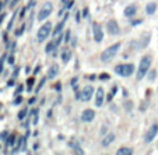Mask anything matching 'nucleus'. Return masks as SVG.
<instances>
[{"label": "nucleus", "mask_w": 158, "mask_h": 155, "mask_svg": "<svg viewBox=\"0 0 158 155\" xmlns=\"http://www.w3.org/2000/svg\"><path fill=\"white\" fill-rule=\"evenodd\" d=\"M119 49H120V42H116V43H113L112 46L106 48L105 51L101 53V60H102L104 63L111 62V60L116 56V53L119 52Z\"/></svg>", "instance_id": "obj_1"}, {"label": "nucleus", "mask_w": 158, "mask_h": 155, "mask_svg": "<svg viewBox=\"0 0 158 155\" xmlns=\"http://www.w3.org/2000/svg\"><path fill=\"white\" fill-rule=\"evenodd\" d=\"M150 66H151V57L150 56H144V57H141V60H140V66H139V70H137V81H140L143 77L147 76V73H148V70H150Z\"/></svg>", "instance_id": "obj_2"}, {"label": "nucleus", "mask_w": 158, "mask_h": 155, "mask_svg": "<svg viewBox=\"0 0 158 155\" xmlns=\"http://www.w3.org/2000/svg\"><path fill=\"white\" fill-rule=\"evenodd\" d=\"M116 74L120 77H129L134 73V65L132 63H123V65H118L115 67Z\"/></svg>", "instance_id": "obj_3"}, {"label": "nucleus", "mask_w": 158, "mask_h": 155, "mask_svg": "<svg viewBox=\"0 0 158 155\" xmlns=\"http://www.w3.org/2000/svg\"><path fill=\"white\" fill-rule=\"evenodd\" d=\"M51 32H52V24H51V23H45V24L39 28L38 34H37L38 42H43L45 39L51 35Z\"/></svg>", "instance_id": "obj_4"}, {"label": "nucleus", "mask_w": 158, "mask_h": 155, "mask_svg": "<svg viewBox=\"0 0 158 155\" xmlns=\"http://www.w3.org/2000/svg\"><path fill=\"white\" fill-rule=\"evenodd\" d=\"M52 10H53L52 3H51V1H46V3L42 6L39 13H38V20H39V21H43L45 18H48V17L52 14Z\"/></svg>", "instance_id": "obj_5"}, {"label": "nucleus", "mask_w": 158, "mask_h": 155, "mask_svg": "<svg viewBox=\"0 0 158 155\" xmlns=\"http://www.w3.org/2000/svg\"><path fill=\"white\" fill-rule=\"evenodd\" d=\"M157 134H158V124H157V123H155V124H151V126H150V129L147 130V133H145L144 141L147 142V144H150V142L157 137Z\"/></svg>", "instance_id": "obj_6"}, {"label": "nucleus", "mask_w": 158, "mask_h": 155, "mask_svg": "<svg viewBox=\"0 0 158 155\" xmlns=\"http://www.w3.org/2000/svg\"><path fill=\"white\" fill-rule=\"evenodd\" d=\"M94 87L92 85H85L83 91H81V101H84V102H88L90 99L92 98V95H94Z\"/></svg>", "instance_id": "obj_7"}, {"label": "nucleus", "mask_w": 158, "mask_h": 155, "mask_svg": "<svg viewBox=\"0 0 158 155\" xmlns=\"http://www.w3.org/2000/svg\"><path fill=\"white\" fill-rule=\"evenodd\" d=\"M106 31H108V34H111V35H118L120 28H119L118 23H116L115 20H109V21L106 23Z\"/></svg>", "instance_id": "obj_8"}, {"label": "nucleus", "mask_w": 158, "mask_h": 155, "mask_svg": "<svg viewBox=\"0 0 158 155\" xmlns=\"http://www.w3.org/2000/svg\"><path fill=\"white\" fill-rule=\"evenodd\" d=\"M92 34H94V39L97 42H101L102 38H104V32H102V28L99 24H92Z\"/></svg>", "instance_id": "obj_9"}, {"label": "nucleus", "mask_w": 158, "mask_h": 155, "mask_svg": "<svg viewBox=\"0 0 158 155\" xmlns=\"http://www.w3.org/2000/svg\"><path fill=\"white\" fill-rule=\"evenodd\" d=\"M94 117H95V112L92 109H85L81 115V120L85 122V123H90V122L94 120Z\"/></svg>", "instance_id": "obj_10"}, {"label": "nucleus", "mask_w": 158, "mask_h": 155, "mask_svg": "<svg viewBox=\"0 0 158 155\" xmlns=\"http://www.w3.org/2000/svg\"><path fill=\"white\" fill-rule=\"evenodd\" d=\"M104 95H105V92L99 87V88L97 90V96H95V106H97V108H101V106H102V103H104Z\"/></svg>", "instance_id": "obj_11"}, {"label": "nucleus", "mask_w": 158, "mask_h": 155, "mask_svg": "<svg viewBox=\"0 0 158 155\" xmlns=\"http://www.w3.org/2000/svg\"><path fill=\"white\" fill-rule=\"evenodd\" d=\"M113 140H115V134H113V133H109V134L104 136V138H102V141H101V145H102V147H109V145L113 142Z\"/></svg>", "instance_id": "obj_12"}, {"label": "nucleus", "mask_w": 158, "mask_h": 155, "mask_svg": "<svg viewBox=\"0 0 158 155\" xmlns=\"http://www.w3.org/2000/svg\"><path fill=\"white\" fill-rule=\"evenodd\" d=\"M136 11H137L136 6H134V4H132V6H127V7L125 9L123 14H125V17H133V15L136 14Z\"/></svg>", "instance_id": "obj_13"}, {"label": "nucleus", "mask_w": 158, "mask_h": 155, "mask_svg": "<svg viewBox=\"0 0 158 155\" xmlns=\"http://www.w3.org/2000/svg\"><path fill=\"white\" fill-rule=\"evenodd\" d=\"M148 41H150V34H147V35H143V38L140 39V42L137 43V49L140 51V49H143L147 46V43H148Z\"/></svg>", "instance_id": "obj_14"}, {"label": "nucleus", "mask_w": 158, "mask_h": 155, "mask_svg": "<svg viewBox=\"0 0 158 155\" xmlns=\"http://www.w3.org/2000/svg\"><path fill=\"white\" fill-rule=\"evenodd\" d=\"M67 18H69V14H66V17L63 18V21H62V23H59V24L56 25V28H55V31H53V35H55V37L60 34V31H62V29H63V27H65V23L67 21Z\"/></svg>", "instance_id": "obj_15"}, {"label": "nucleus", "mask_w": 158, "mask_h": 155, "mask_svg": "<svg viewBox=\"0 0 158 155\" xmlns=\"http://www.w3.org/2000/svg\"><path fill=\"white\" fill-rule=\"evenodd\" d=\"M57 73H59V66L57 65H53L51 66V69H49V71H48V78H55L57 76Z\"/></svg>", "instance_id": "obj_16"}, {"label": "nucleus", "mask_w": 158, "mask_h": 155, "mask_svg": "<svg viewBox=\"0 0 158 155\" xmlns=\"http://www.w3.org/2000/svg\"><path fill=\"white\" fill-rule=\"evenodd\" d=\"M155 10H157V3H148V4L145 6V13L148 14V15L154 14Z\"/></svg>", "instance_id": "obj_17"}, {"label": "nucleus", "mask_w": 158, "mask_h": 155, "mask_svg": "<svg viewBox=\"0 0 158 155\" xmlns=\"http://www.w3.org/2000/svg\"><path fill=\"white\" fill-rule=\"evenodd\" d=\"M70 57H71V51L65 49L63 53H62V62H63V63H67V62L70 60Z\"/></svg>", "instance_id": "obj_18"}, {"label": "nucleus", "mask_w": 158, "mask_h": 155, "mask_svg": "<svg viewBox=\"0 0 158 155\" xmlns=\"http://www.w3.org/2000/svg\"><path fill=\"white\" fill-rule=\"evenodd\" d=\"M118 154L119 155H132L133 154V150L132 148H127V147H122L118 150Z\"/></svg>", "instance_id": "obj_19"}, {"label": "nucleus", "mask_w": 158, "mask_h": 155, "mask_svg": "<svg viewBox=\"0 0 158 155\" xmlns=\"http://www.w3.org/2000/svg\"><path fill=\"white\" fill-rule=\"evenodd\" d=\"M57 46H56V43H55V41H52V42H49L48 45H46V48H45V52L46 53H51L52 51H55Z\"/></svg>", "instance_id": "obj_20"}, {"label": "nucleus", "mask_w": 158, "mask_h": 155, "mask_svg": "<svg viewBox=\"0 0 158 155\" xmlns=\"http://www.w3.org/2000/svg\"><path fill=\"white\" fill-rule=\"evenodd\" d=\"M14 142H15V136H9V138H7V145H9V147H13Z\"/></svg>", "instance_id": "obj_21"}, {"label": "nucleus", "mask_w": 158, "mask_h": 155, "mask_svg": "<svg viewBox=\"0 0 158 155\" xmlns=\"http://www.w3.org/2000/svg\"><path fill=\"white\" fill-rule=\"evenodd\" d=\"M147 77H148V80H150V81H154V78H155V71H154V70H148Z\"/></svg>", "instance_id": "obj_22"}, {"label": "nucleus", "mask_w": 158, "mask_h": 155, "mask_svg": "<svg viewBox=\"0 0 158 155\" xmlns=\"http://www.w3.org/2000/svg\"><path fill=\"white\" fill-rule=\"evenodd\" d=\"M24 31H25V27H24V24H23V25H21L18 29H17V31H15V37H20L21 34H24Z\"/></svg>", "instance_id": "obj_23"}, {"label": "nucleus", "mask_w": 158, "mask_h": 155, "mask_svg": "<svg viewBox=\"0 0 158 155\" xmlns=\"http://www.w3.org/2000/svg\"><path fill=\"white\" fill-rule=\"evenodd\" d=\"M25 116H27V109L24 108L23 110H20V113H18V119H20V120H23Z\"/></svg>", "instance_id": "obj_24"}, {"label": "nucleus", "mask_w": 158, "mask_h": 155, "mask_svg": "<svg viewBox=\"0 0 158 155\" xmlns=\"http://www.w3.org/2000/svg\"><path fill=\"white\" fill-rule=\"evenodd\" d=\"M7 136H9V131H7V130L1 131V133H0V140H6V138H7Z\"/></svg>", "instance_id": "obj_25"}, {"label": "nucleus", "mask_w": 158, "mask_h": 155, "mask_svg": "<svg viewBox=\"0 0 158 155\" xmlns=\"http://www.w3.org/2000/svg\"><path fill=\"white\" fill-rule=\"evenodd\" d=\"M115 92H116V87H113V88H112V91H111V94H109V96H108V101H112V98H113Z\"/></svg>", "instance_id": "obj_26"}, {"label": "nucleus", "mask_w": 158, "mask_h": 155, "mask_svg": "<svg viewBox=\"0 0 158 155\" xmlns=\"http://www.w3.org/2000/svg\"><path fill=\"white\" fill-rule=\"evenodd\" d=\"M21 102H23V96H17V98L14 99V105H20Z\"/></svg>", "instance_id": "obj_27"}, {"label": "nucleus", "mask_w": 158, "mask_h": 155, "mask_svg": "<svg viewBox=\"0 0 158 155\" xmlns=\"http://www.w3.org/2000/svg\"><path fill=\"white\" fill-rule=\"evenodd\" d=\"M46 78H48V77H46ZM46 78L43 77V78H42V80H41V82H39V85H38V88H37V91H39L41 88H42V85L45 84V81H46Z\"/></svg>", "instance_id": "obj_28"}, {"label": "nucleus", "mask_w": 158, "mask_h": 155, "mask_svg": "<svg viewBox=\"0 0 158 155\" xmlns=\"http://www.w3.org/2000/svg\"><path fill=\"white\" fill-rule=\"evenodd\" d=\"M4 59H6V55H4V56L0 59V73L3 71V63H4Z\"/></svg>", "instance_id": "obj_29"}, {"label": "nucleus", "mask_w": 158, "mask_h": 155, "mask_svg": "<svg viewBox=\"0 0 158 155\" xmlns=\"http://www.w3.org/2000/svg\"><path fill=\"white\" fill-rule=\"evenodd\" d=\"M73 4H74V1H71V0H69V3H66V9L69 10L70 7H73Z\"/></svg>", "instance_id": "obj_30"}, {"label": "nucleus", "mask_w": 158, "mask_h": 155, "mask_svg": "<svg viewBox=\"0 0 158 155\" xmlns=\"http://www.w3.org/2000/svg\"><path fill=\"white\" fill-rule=\"evenodd\" d=\"M23 90H24V87H23V85H18V87H17V90H15V94L18 95V94H20Z\"/></svg>", "instance_id": "obj_31"}, {"label": "nucleus", "mask_w": 158, "mask_h": 155, "mask_svg": "<svg viewBox=\"0 0 158 155\" xmlns=\"http://www.w3.org/2000/svg\"><path fill=\"white\" fill-rule=\"evenodd\" d=\"M99 78H101V80H109V76H108V74H101Z\"/></svg>", "instance_id": "obj_32"}, {"label": "nucleus", "mask_w": 158, "mask_h": 155, "mask_svg": "<svg viewBox=\"0 0 158 155\" xmlns=\"http://www.w3.org/2000/svg\"><path fill=\"white\" fill-rule=\"evenodd\" d=\"M7 62H9L10 65H13V63H14V57H13V56H10V57L7 59Z\"/></svg>", "instance_id": "obj_33"}, {"label": "nucleus", "mask_w": 158, "mask_h": 155, "mask_svg": "<svg viewBox=\"0 0 158 155\" xmlns=\"http://www.w3.org/2000/svg\"><path fill=\"white\" fill-rule=\"evenodd\" d=\"M126 109H127V110L132 109V102H126Z\"/></svg>", "instance_id": "obj_34"}, {"label": "nucleus", "mask_w": 158, "mask_h": 155, "mask_svg": "<svg viewBox=\"0 0 158 155\" xmlns=\"http://www.w3.org/2000/svg\"><path fill=\"white\" fill-rule=\"evenodd\" d=\"M83 15H84V17H87V15H88V9H87V7L84 9V11H83Z\"/></svg>", "instance_id": "obj_35"}, {"label": "nucleus", "mask_w": 158, "mask_h": 155, "mask_svg": "<svg viewBox=\"0 0 158 155\" xmlns=\"http://www.w3.org/2000/svg\"><path fill=\"white\" fill-rule=\"evenodd\" d=\"M17 1H18V0H11V3H10V7H14Z\"/></svg>", "instance_id": "obj_36"}, {"label": "nucleus", "mask_w": 158, "mask_h": 155, "mask_svg": "<svg viewBox=\"0 0 158 155\" xmlns=\"http://www.w3.org/2000/svg\"><path fill=\"white\" fill-rule=\"evenodd\" d=\"M20 17H21V18H23V17H24V13H25V9H21V11H20Z\"/></svg>", "instance_id": "obj_37"}, {"label": "nucleus", "mask_w": 158, "mask_h": 155, "mask_svg": "<svg viewBox=\"0 0 158 155\" xmlns=\"http://www.w3.org/2000/svg\"><path fill=\"white\" fill-rule=\"evenodd\" d=\"M39 70H41V67H39V66H37V69H35V71H34V74H38V73H39Z\"/></svg>", "instance_id": "obj_38"}, {"label": "nucleus", "mask_w": 158, "mask_h": 155, "mask_svg": "<svg viewBox=\"0 0 158 155\" xmlns=\"http://www.w3.org/2000/svg\"><path fill=\"white\" fill-rule=\"evenodd\" d=\"M141 23V20H137V21H133V24L132 25H137V24H140Z\"/></svg>", "instance_id": "obj_39"}, {"label": "nucleus", "mask_w": 158, "mask_h": 155, "mask_svg": "<svg viewBox=\"0 0 158 155\" xmlns=\"http://www.w3.org/2000/svg\"><path fill=\"white\" fill-rule=\"evenodd\" d=\"M69 35H70V31H67V32H66V38H65L66 41H69V39H70V37H69Z\"/></svg>", "instance_id": "obj_40"}, {"label": "nucleus", "mask_w": 158, "mask_h": 155, "mask_svg": "<svg viewBox=\"0 0 158 155\" xmlns=\"http://www.w3.org/2000/svg\"><path fill=\"white\" fill-rule=\"evenodd\" d=\"M105 131H106V127H104V129L99 131V133H101V136H104V134H105Z\"/></svg>", "instance_id": "obj_41"}, {"label": "nucleus", "mask_w": 158, "mask_h": 155, "mask_svg": "<svg viewBox=\"0 0 158 155\" xmlns=\"http://www.w3.org/2000/svg\"><path fill=\"white\" fill-rule=\"evenodd\" d=\"M76 20H77V21H80V20H81V15H80V13H77V15H76Z\"/></svg>", "instance_id": "obj_42"}, {"label": "nucleus", "mask_w": 158, "mask_h": 155, "mask_svg": "<svg viewBox=\"0 0 158 155\" xmlns=\"http://www.w3.org/2000/svg\"><path fill=\"white\" fill-rule=\"evenodd\" d=\"M34 102H35V98H31V99H29V105H32Z\"/></svg>", "instance_id": "obj_43"}, {"label": "nucleus", "mask_w": 158, "mask_h": 155, "mask_svg": "<svg viewBox=\"0 0 158 155\" xmlns=\"http://www.w3.org/2000/svg\"><path fill=\"white\" fill-rule=\"evenodd\" d=\"M3 18H4V14H1V15H0V24H1V21H3Z\"/></svg>", "instance_id": "obj_44"}, {"label": "nucleus", "mask_w": 158, "mask_h": 155, "mask_svg": "<svg viewBox=\"0 0 158 155\" xmlns=\"http://www.w3.org/2000/svg\"><path fill=\"white\" fill-rule=\"evenodd\" d=\"M0 9H1V3H0Z\"/></svg>", "instance_id": "obj_45"}, {"label": "nucleus", "mask_w": 158, "mask_h": 155, "mask_svg": "<svg viewBox=\"0 0 158 155\" xmlns=\"http://www.w3.org/2000/svg\"><path fill=\"white\" fill-rule=\"evenodd\" d=\"M63 1H69V0H63Z\"/></svg>", "instance_id": "obj_46"}, {"label": "nucleus", "mask_w": 158, "mask_h": 155, "mask_svg": "<svg viewBox=\"0 0 158 155\" xmlns=\"http://www.w3.org/2000/svg\"><path fill=\"white\" fill-rule=\"evenodd\" d=\"M0 148H1V147H0Z\"/></svg>", "instance_id": "obj_47"}]
</instances>
